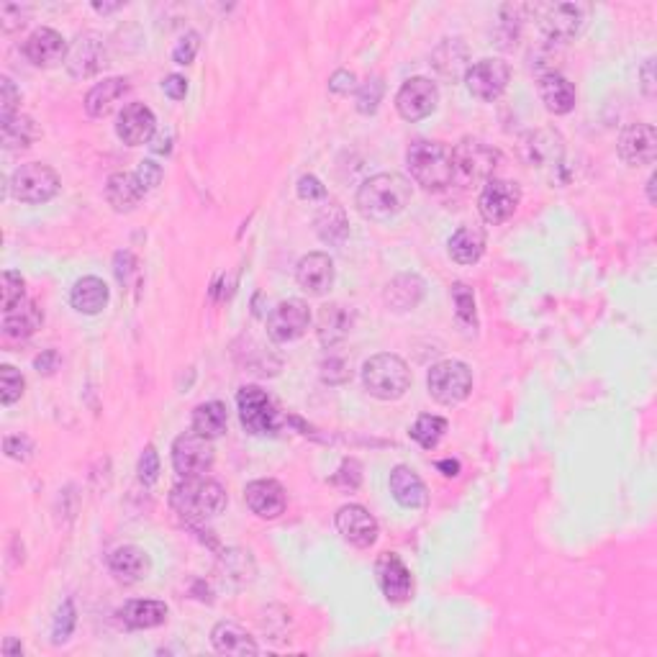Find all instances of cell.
Wrapping results in <instances>:
<instances>
[{
	"label": "cell",
	"mask_w": 657,
	"mask_h": 657,
	"mask_svg": "<svg viewBox=\"0 0 657 657\" xmlns=\"http://www.w3.org/2000/svg\"><path fill=\"white\" fill-rule=\"evenodd\" d=\"M411 183L398 172H380L373 175L370 180L360 185L357 190V211L365 216L367 221H385L396 219L406 211V206L411 203Z\"/></svg>",
	"instance_id": "obj_1"
},
{
	"label": "cell",
	"mask_w": 657,
	"mask_h": 657,
	"mask_svg": "<svg viewBox=\"0 0 657 657\" xmlns=\"http://www.w3.org/2000/svg\"><path fill=\"white\" fill-rule=\"evenodd\" d=\"M226 501H229L226 498V488L221 486L219 480L203 478V475L183 478L170 491V509L190 527L219 516L226 509Z\"/></svg>",
	"instance_id": "obj_2"
},
{
	"label": "cell",
	"mask_w": 657,
	"mask_h": 657,
	"mask_svg": "<svg viewBox=\"0 0 657 657\" xmlns=\"http://www.w3.org/2000/svg\"><path fill=\"white\" fill-rule=\"evenodd\" d=\"M406 165H409L411 178L416 185L424 190H447L455 183V172H452V149L442 142H429V139H419L406 152Z\"/></svg>",
	"instance_id": "obj_3"
},
{
	"label": "cell",
	"mask_w": 657,
	"mask_h": 657,
	"mask_svg": "<svg viewBox=\"0 0 657 657\" xmlns=\"http://www.w3.org/2000/svg\"><path fill=\"white\" fill-rule=\"evenodd\" d=\"M362 383L378 401H398L411 388V370L398 355L380 352L362 365Z\"/></svg>",
	"instance_id": "obj_4"
},
{
	"label": "cell",
	"mask_w": 657,
	"mask_h": 657,
	"mask_svg": "<svg viewBox=\"0 0 657 657\" xmlns=\"http://www.w3.org/2000/svg\"><path fill=\"white\" fill-rule=\"evenodd\" d=\"M498 165H501V152L483 139L465 137L452 147V172L462 188L488 183Z\"/></svg>",
	"instance_id": "obj_5"
},
{
	"label": "cell",
	"mask_w": 657,
	"mask_h": 657,
	"mask_svg": "<svg viewBox=\"0 0 657 657\" xmlns=\"http://www.w3.org/2000/svg\"><path fill=\"white\" fill-rule=\"evenodd\" d=\"M237 406L244 432L252 434V437H275L288 424V416L280 414L273 398L267 396L262 388H257V385L239 388Z\"/></svg>",
	"instance_id": "obj_6"
},
{
	"label": "cell",
	"mask_w": 657,
	"mask_h": 657,
	"mask_svg": "<svg viewBox=\"0 0 657 657\" xmlns=\"http://www.w3.org/2000/svg\"><path fill=\"white\" fill-rule=\"evenodd\" d=\"M519 154L529 170L545 172V175L555 178L557 170L565 167V139L557 129L542 126V129L527 131L519 139Z\"/></svg>",
	"instance_id": "obj_7"
},
{
	"label": "cell",
	"mask_w": 657,
	"mask_h": 657,
	"mask_svg": "<svg viewBox=\"0 0 657 657\" xmlns=\"http://www.w3.org/2000/svg\"><path fill=\"white\" fill-rule=\"evenodd\" d=\"M60 185V175L52 167L42 165V162H29V165H21L13 172L8 190L18 203L42 206V203L52 201L60 193Z\"/></svg>",
	"instance_id": "obj_8"
},
{
	"label": "cell",
	"mask_w": 657,
	"mask_h": 657,
	"mask_svg": "<svg viewBox=\"0 0 657 657\" xmlns=\"http://www.w3.org/2000/svg\"><path fill=\"white\" fill-rule=\"evenodd\" d=\"M429 396L442 406H457L473 393V370L460 360H442L427 375Z\"/></svg>",
	"instance_id": "obj_9"
},
{
	"label": "cell",
	"mask_w": 657,
	"mask_h": 657,
	"mask_svg": "<svg viewBox=\"0 0 657 657\" xmlns=\"http://www.w3.org/2000/svg\"><path fill=\"white\" fill-rule=\"evenodd\" d=\"M591 8L583 3H552L539 8V29L550 44H568L581 34Z\"/></svg>",
	"instance_id": "obj_10"
},
{
	"label": "cell",
	"mask_w": 657,
	"mask_h": 657,
	"mask_svg": "<svg viewBox=\"0 0 657 657\" xmlns=\"http://www.w3.org/2000/svg\"><path fill=\"white\" fill-rule=\"evenodd\" d=\"M211 442H214V439H206L196 432L180 434V437L172 442V468H175V473H178L180 478L206 475L216 462V450Z\"/></svg>",
	"instance_id": "obj_11"
},
{
	"label": "cell",
	"mask_w": 657,
	"mask_h": 657,
	"mask_svg": "<svg viewBox=\"0 0 657 657\" xmlns=\"http://www.w3.org/2000/svg\"><path fill=\"white\" fill-rule=\"evenodd\" d=\"M511 80V67L501 57H486L468 67L465 72V85H468L470 95L483 103L498 101L506 93Z\"/></svg>",
	"instance_id": "obj_12"
},
{
	"label": "cell",
	"mask_w": 657,
	"mask_h": 657,
	"mask_svg": "<svg viewBox=\"0 0 657 657\" xmlns=\"http://www.w3.org/2000/svg\"><path fill=\"white\" fill-rule=\"evenodd\" d=\"M308 324H311L308 303L301 298H288L280 301L267 316V337L278 344L296 342L308 332Z\"/></svg>",
	"instance_id": "obj_13"
},
{
	"label": "cell",
	"mask_w": 657,
	"mask_h": 657,
	"mask_svg": "<svg viewBox=\"0 0 657 657\" xmlns=\"http://www.w3.org/2000/svg\"><path fill=\"white\" fill-rule=\"evenodd\" d=\"M521 203V188L511 180L491 178L478 196V211L486 224H504L516 214Z\"/></svg>",
	"instance_id": "obj_14"
},
{
	"label": "cell",
	"mask_w": 657,
	"mask_h": 657,
	"mask_svg": "<svg viewBox=\"0 0 657 657\" xmlns=\"http://www.w3.org/2000/svg\"><path fill=\"white\" fill-rule=\"evenodd\" d=\"M108 65L106 39L101 34H80L67 52L65 67L75 80H88Z\"/></svg>",
	"instance_id": "obj_15"
},
{
	"label": "cell",
	"mask_w": 657,
	"mask_h": 657,
	"mask_svg": "<svg viewBox=\"0 0 657 657\" xmlns=\"http://www.w3.org/2000/svg\"><path fill=\"white\" fill-rule=\"evenodd\" d=\"M439 106V88L429 77H411L396 95V111L406 121H421L432 116Z\"/></svg>",
	"instance_id": "obj_16"
},
{
	"label": "cell",
	"mask_w": 657,
	"mask_h": 657,
	"mask_svg": "<svg viewBox=\"0 0 657 657\" xmlns=\"http://www.w3.org/2000/svg\"><path fill=\"white\" fill-rule=\"evenodd\" d=\"M337 529L342 534L344 542H350L352 547H360V550H367V547H373L378 542V519H375L365 506L360 504H347L337 511Z\"/></svg>",
	"instance_id": "obj_17"
},
{
	"label": "cell",
	"mask_w": 657,
	"mask_h": 657,
	"mask_svg": "<svg viewBox=\"0 0 657 657\" xmlns=\"http://www.w3.org/2000/svg\"><path fill=\"white\" fill-rule=\"evenodd\" d=\"M375 573H378L380 591H383L385 601L388 604H406L414 591V581H411V573L406 568L401 557L396 552H383L378 557V565H375Z\"/></svg>",
	"instance_id": "obj_18"
},
{
	"label": "cell",
	"mask_w": 657,
	"mask_h": 657,
	"mask_svg": "<svg viewBox=\"0 0 657 657\" xmlns=\"http://www.w3.org/2000/svg\"><path fill=\"white\" fill-rule=\"evenodd\" d=\"M619 157L627 162L629 167H647L655 162L657 157V134L652 124H629L627 129L619 134Z\"/></svg>",
	"instance_id": "obj_19"
},
{
	"label": "cell",
	"mask_w": 657,
	"mask_h": 657,
	"mask_svg": "<svg viewBox=\"0 0 657 657\" xmlns=\"http://www.w3.org/2000/svg\"><path fill=\"white\" fill-rule=\"evenodd\" d=\"M334 278H337V267H334V260L326 252H308L296 267L298 285L308 296H326L332 291Z\"/></svg>",
	"instance_id": "obj_20"
},
{
	"label": "cell",
	"mask_w": 657,
	"mask_h": 657,
	"mask_svg": "<svg viewBox=\"0 0 657 657\" xmlns=\"http://www.w3.org/2000/svg\"><path fill=\"white\" fill-rule=\"evenodd\" d=\"M67 52H70V47H67L65 36H62L60 31L49 29V26L36 29L24 42L26 60H29L34 67H44V70L65 62Z\"/></svg>",
	"instance_id": "obj_21"
},
{
	"label": "cell",
	"mask_w": 657,
	"mask_h": 657,
	"mask_svg": "<svg viewBox=\"0 0 657 657\" xmlns=\"http://www.w3.org/2000/svg\"><path fill=\"white\" fill-rule=\"evenodd\" d=\"M44 324V311L42 306L31 298L18 301L16 306L6 308L3 311V339L6 342H26V339L34 337Z\"/></svg>",
	"instance_id": "obj_22"
},
{
	"label": "cell",
	"mask_w": 657,
	"mask_h": 657,
	"mask_svg": "<svg viewBox=\"0 0 657 657\" xmlns=\"http://www.w3.org/2000/svg\"><path fill=\"white\" fill-rule=\"evenodd\" d=\"M154 131H157V119H154L152 108L144 106V103H129V106H124V111L119 113L116 134H119V139L126 147L149 144L154 137Z\"/></svg>",
	"instance_id": "obj_23"
},
{
	"label": "cell",
	"mask_w": 657,
	"mask_h": 657,
	"mask_svg": "<svg viewBox=\"0 0 657 657\" xmlns=\"http://www.w3.org/2000/svg\"><path fill=\"white\" fill-rule=\"evenodd\" d=\"M108 570L119 583L124 586H134V583H142L144 578H149L152 573V557L147 550L137 545H124L116 547L108 557Z\"/></svg>",
	"instance_id": "obj_24"
},
{
	"label": "cell",
	"mask_w": 657,
	"mask_h": 657,
	"mask_svg": "<svg viewBox=\"0 0 657 657\" xmlns=\"http://www.w3.org/2000/svg\"><path fill=\"white\" fill-rule=\"evenodd\" d=\"M244 501H247L249 511L260 516V519H278L285 511V506H288L285 488L273 478L252 480V483L244 488Z\"/></svg>",
	"instance_id": "obj_25"
},
{
	"label": "cell",
	"mask_w": 657,
	"mask_h": 657,
	"mask_svg": "<svg viewBox=\"0 0 657 657\" xmlns=\"http://www.w3.org/2000/svg\"><path fill=\"white\" fill-rule=\"evenodd\" d=\"M352 326H355V314L350 306L344 303H329L319 311V321H316V337L324 344L326 350H334L337 344L350 337Z\"/></svg>",
	"instance_id": "obj_26"
},
{
	"label": "cell",
	"mask_w": 657,
	"mask_h": 657,
	"mask_svg": "<svg viewBox=\"0 0 657 657\" xmlns=\"http://www.w3.org/2000/svg\"><path fill=\"white\" fill-rule=\"evenodd\" d=\"M147 190L139 183L137 172H113L106 183V201L116 214H131L142 203Z\"/></svg>",
	"instance_id": "obj_27"
},
{
	"label": "cell",
	"mask_w": 657,
	"mask_h": 657,
	"mask_svg": "<svg viewBox=\"0 0 657 657\" xmlns=\"http://www.w3.org/2000/svg\"><path fill=\"white\" fill-rule=\"evenodd\" d=\"M537 90L547 111L555 113V116H565V113H570L575 108V101H578L575 85L570 83L568 77L560 75V72H547V75L539 77Z\"/></svg>",
	"instance_id": "obj_28"
},
{
	"label": "cell",
	"mask_w": 657,
	"mask_h": 657,
	"mask_svg": "<svg viewBox=\"0 0 657 657\" xmlns=\"http://www.w3.org/2000/svg\"><path fill=\"white\" fill-rule=\"evenodd\" d=\"M391 493L403 509H421L429 501V491L424 486V480L409 465H396L391 470Z\"/></svg>",
	"instance_id": "obj_29"
},
{
	"label": "cell",
	"mask_w": 657,
	"mask_h": 657,
	"mask_svg": "<svg viewBox=\"0 0 657 657\" xmlns=\"http://www.w3.org/2000/svg\"><path fill=\"white\" fill-rule=\"evenodd\" d=\"M129 80L126 77H106L103 83L93 85L90 93L85 95V111L93 119H106L108 113H113V108L119 106V101L129 93Z\"/></svg>",
	"instance_id": "obj_30"
},
{
	"label": "cell",
	"mask_w": 657,
	"mask_h": 657,
	"mask_svg": "<svg viewBox=\"0 0 657 657\" xmlns=\"http://www.w3.org/2000/svg\"><path fill=\"white\" fill-rule=\"evenodd\" d=\"M427 293V283L424 278H419L416 273H401L391 280V283L385 285V303L393 308V311H414L416 306L421 303Z\"/></svg>",
	"instance_id": "obj_31"
},
{
	"label": "cell",
	"mask_w": 657,
	"mask_h": 657,
	"mask_svg": "<svg viewBox=\"0 0 657 657\" xmlns=\"http://www.w3.org/2000/svg\"><path fill=\"white\" fill-rule=\"evenodd\" d=\"M108 298H111L108 285L103 283L101 278H95V275H85V278H80L75 285H72L70 291L72 308H75L77 314H85V316L101 314L103 308L108 306Z\"/></svg>",
	"instance_id": "obj_32"
},
{
	"label": "cell",
	"mask_w": 657,
	"mask_h": 657,
	"mask_svg": "<svg viewBox=\"0 0 657 657\" xmlns=\"http://www.w3.org/2000/svg\"><path fill=\"white\" fill-rule=\"evenodd\" d=\"M211 642H214V650L221 652V655H237V657H247V655H257L260 647H257L255 637L242 629L239 624L234 622H219L211 632Z\"/></svg>",
	"instance_id": "obj_33"
},
{
	"label": "cell",
	"mask_w": 657,
	"mask_h": 657,
	"mask_svg": "<svg viewBox=\"0 0 657 657\" xmlns=\"http://www.w3.org/2000/svg\"><path fill=\"white\" fill-rule=\"evenodd\" d=\"M167 609L165 601H154V598H134L124 609L119 611L121 622L129 629H154L167 622Z\"/></svg>",
	"instance_id": "obj_34"
},
{
	"label": "cell",
	"mask_w": 657,
	"mask_h": 657,
	"mask_svg": "<svg viewBox=\"0 0 657 657\" xmlns=\"http://www.w3.org/2000/svg\"><path fill=\"white\" fill-rule=\"evenodd\" d=\"M447 252L457 265H475L486 255V231L480 226H462L447 242Z\"/></svg>",
	"instance_id": "obj_35"
},
{
	"label": "cell",
	"mask_w": 657,
	"mask_h": 657,
	"mask_svg": "<svg viewBox=\"0 0 657 657\" xmlns=\"http://www.w3.org/2000/svg\"><path fill=\"white\" fill-rule=\"evenodd\" d=\"M190 427H193V432L206 439L224 437L226 427H229V411H226V406L221 401L198 403L196 409H193Z\"/></svg>",
	"instance_id": "obj_36"
},
{
	"label": "cell",
	"mask_w": 657,
	"mask_h": 657,
	"mask_svg": "<svg viewBox=\"0 0 657 657\" xmlns=\"http://www.w3.org/2000/svg\"><path fill=\"white\" fill-rule=\"evenodd\" d=\"M314 224L316 234L326 244H344V239L350 237V221H347V214L337 201H326L319 208Z\"/></svg>",
	"instance_id": "obj_37"
},
{
	"label": "cell",
	"mask_w": 657,
	"mask_h": 657,
	"mask_svg": "<svg viewBox=\"0 0 657 657\" xmlns=\"http://www.w3.org/2000/svg\"><path fill=\"white\" fill-rule=\"evenodd\" d=\"M0 131H3V147L8 152H18V149H29L36 139L42 137L39 124L31 116L16 113L13 119L0 121Z\"/></svg>",
	"instance_id": "obj_38"
},
{
	"label": "cell",
	"mask_w": 657,
	"mask_h": 657,
	"mask_svg": "<svg viewBox=\"0 0 657 657\" xmlns=\"http://www.w3.org/2000/svg\"><path fill=\"white\" fill-rule=\"evenodd\" d=\"M434 67L447 80H457L460 75L468 72V49L460 44V39H450L434 52Z\"/></svg>",
	"instance_id": "obj_39"
},
{
	"label": "cell",
	"mask_w": 657,
	"mask_h": 657,
	"mask_svg": "<svg viewBox=\"0 0 657 657\" xmlns=\"http://www.w3.org/2000/svg\"><path fill=\"white\" fill-rule=\"evenodd\" d=\"M447 427H450V424H447L444 416L424 414L414 421V427H411L409 434L419 447H424V450H434V447L442 442L444 434H447Z\"/></svg>",
	"instance_id": "obj_40"
},
{
	"label": "cell",
	"mask_w": 657,
	"mask_h": 657,
	"mask_svg": "<svg viewBox=\"0 0 657 657\" xmlns=\"http://www.w3.org/2000/svg\"><path fill=\"white\" fill-rule=\"evenodd\" d=\"M452 303H455L457 319L465 326H478V308H475V293L470 285L455 283L452 285Z\"/></svg>",
	"instance_id": "obj_41"
},
{
	"label": "cell",
	"mask_w": 657,
	"mask_h": 657,
	"mask_svg": "<svg viewBox=\"0 0 657 657\" xmlns=\"http://www.w3.org/2000/svg\"><path fill=\"white\" fill-rule=\"evenodd\" d=\"M319 373L326 385H344L350 383L352 378V362L344 355H334L332 352V355H326L324 360H321Z\"/></svg>",
	"instance_id": "obj_42"
},
{
	"label": "cell",
	"mask_w": 657,
	"mask_h": 657,
	"mask_svg": "<svg viewBox=\"0 0 657 657\" xmlns=\"http://www.w3.org/2000/svg\"><path fill=\"white\" fill-rule=\"evenodd\" d=\"M75 624H77L75 601H72V598H65L60 609H57V616H54V627H52L54 645H65V642L72 637V632H75Z\"/></svg>",
	"instance_id": "obj_43"
},
{
	"label": "cell",
	"mask_w": 657,
	"mask_h": 657,
	"mask_svg": "<svg viewBox=\"0 0 657 657\" xmlns=\"http://www.w3.org/2000/svg\"><path fill=\"white\" fill-rule=\"evenodd\" d=\"M383 93H385L383 80H380V77H370L367 83H362L360 88H357V98H355L357 111H360L362 116H373V113L380 108Z\"/></svg>",
	"instance_id": "obj_44"
},
{
	"label": "cell",
	"mask_w": 657,
	"mask_h": 657,
	"mask_svg": "<svg viewBox=\"0 0 657 657\" xmlns=\"http://www.w3.org/2000/svg\"><path fill=\"white\" fill-rule=\"evenodd\" d=\"M26 380L24 375L18 373L13 365H3L0 367V401L3 406H13L18 398L24 396Z\"/></svg>",
	"instance_id": "obj_45"
},
{
	"label": "cell",
	"mask_w": 657,
	"mask_h": 657,
	"mask_svg": "<svg viewBox=\"0 0 657 657\" xmlns=\"http://www.w3.org/2000/svg\"><path fill=\"white\" fill-rule=\"evenodd\" d=\"M332 486L342 488V491H357L362 486V465L355 460V457H347L342 460L337 473L332 475Z\"/></svg>",
	"instance_id": "obj_46"
},
{
	"label": "cell",
	"mask_w": 657,
	"mask_h": 657,
	"mask_svg": "<svg viewBox=\"0 0 657 657\" xmlns=\"http://www.w3.org/2000/svg\"><path fill=\"white\" fill-rule=\"evenodd\" d=\"M26 293V283L21 278V273L16 270H6L3 273V288H0V301H3V311L11 306H16L18 301H24Z\"/></svg>",
	"instance_id": "obj_47"
},
{
	"label": "cell",
	"mask_w": 657,
	"mask_h": 657,
	"mask_svg": "<svg viewBox=\"0 0 657 657\" xmlns=\"http://www.w3.org/2000/svg\"><path fill=\"white\" fill-rule=\"evenodd\" d=\"M137 473L144 486H154V483L160 480V455L154 450V444H147L142 455H139Z\"/></svg>",
	"instance_id": "obj_48"
},
{
	"label": "cell",
	"mask_w": 657,
	"mask_h": 657,
	"mask_svg": "<svg viewBox=\"0 0 657 657\" xmlns=\"http://www.w3.org/2000/svg\"><path fill=\"white\" fill-rule=\"evenodd\" d=\"M29 6H21V3H3L0 6V26L6 34L24 29L26 21H29Z\"/></svg>",
	"instance_id": "obj_49"
},
{
	"label": "cell",
	"mask_w": 657,
	"mask_h": 657,
	"mask_svg": "<svg viewBox=\"0 0 657 657\" xmlns=\"http://www.w3.org/2000/svg\"><path fill=\"white\" fill-rule=\"evenodd\" d=\"M21 93L16 90L11 77H0V121H8L16 116Z\"/></svg>",
	"instance_id": "obj_50"
},
{
	"label": "cell",
	"mask_w": 657,
	"mask_h": 657,
	"mask_svg": "<svg viewBox=\"0 0 657 657\" xmlns=\"http://www.w3.org/2000/svg\"><path fill=\"white\" fill-rule=\"evenodd\" d=\"M198 49H201V36L196 31H188L172 49V62L175 65H193Z\"/></svg>",
	"instance_id": "obj_51"
},
{
	"label": "cell",
	"mask_w": 657,
	"mask_h": 657,
	"mask_svg": "<svg viewBox=\"0 0 657 657\" xmlns=\"http://www.w3.org/2000/svg\"><path fill=\"white\" fill-rule=\"evenodd\" d=\"M3 452H6V457H11V460L16 462H29L31 457H34V442H31L26 434H11V437H6V442H3Z\"/></svg>",
	"instance_id": "obj_52"
},
{
	"label": "cell",
	"mask_w": 657,
	"mask_h": 657,
	"mask_svg": "<svg viewBox=\"0 0 657 657\" xmlns=\"http://www.w3.org/2000/svg\"><path fill=\"white\" fill-rule=\"evenodd\" d=\"M113 273H116V280H119L124 288L126 285H131V280L139 275L137 257L131 255V252H126V249L116 252V257H113Z\"/></svg>",
	"instance_id": "obj_53"
},
{
	"label": "cell",
	"mask_w": 657,
	"mask_h": 657,
	"mask_svg": "<svg viewBox=\"0 0 657 657\" xmlns=\"http://www.w3.org/2000/svg\"><path fill=\"white\" fill-rule=\"evenodd\" d=\"M134 172H137L139 183H142V188L147 190V193L157 190V185H160L162 178H165V170H162V165L154 160H142Z\"/></svg>",
	"instance_id": "obj_54"
},
{
	"label": "cell",
	"mask_w": 657,
	"mask_h": 657,
	"mask_svg": "<svg viewBox=\"0 0 657 657\" xmlns=\"http://www.w3.org/2000/svg\"><path fill=\"white\" fill-rule=\"evenodd\" d=\"M296 190H298V198H301V201H308V203L324 201L326 198L324 183H321L316 175H303V178L298 180Z\"/></svg>",
	"instance_id": "obj_55"
},
{
	"label": "cell",
	"mask_w": 657,
	"mask_h": 657,
	"mask_svg": "<svg viewBox=\"0 0 657 657\" xmlns=\"http://www.w3.org/2000/svg\"><path fill=\"white\" fill-rule=\"evenodd\" d=\"M329 90L334 95H350L357 90V77L355 72L350 70H337L332 77H329Z\"/></svg>",
	"instance_id": "obj_56"
},
{
	"label": "cell",
	"mask_w": 657,
	"mask_h": 657,
	"mask_svg": "<svg viewBox=\"0 0 657 657\" xmlns=\"http://www.w3.org/2000/svg\"><path fill=\"white\" fill-rule=\"evenodd\" d=\"M162 90H165L167 98L172 101H183L185 95H188V80L183 75H167L165 83H162Z\"/></svg>",
	"instance_id": "obj_57"
},
{
	"label": "cell",
	"mask_w": 657,
	"mask_h": 657,
	"mask_svg": "<svg viewBox=\"0 0 657 657\" xmlns=\"http://www.w3.org/2000/svg\"><path fill=\"white\" fill-rule=\"evenodd\" d=\"M60 362H62L60 352H57V350H44L42 355L34 360V367H36V373L54 375L57 370H60Z\"/></svg>",
	"instance_id": "obj_58"
},
{
	"label": "cell",
	"mask_w": 657,
	"mask_h": 657,
	"mask_svg": "<svg viewBox=\"0 0 657 657\" xmlns=\"http://www.w3.org/2000/svg\"><path fill=\"white\" fill-rule=\"evenodd\" d=\"M640 88L647 98H655V57H647L640 67Z\"/></svg>",
	"instance_id": "obj_59"
},
{
	"label": "cell",
	"mask_w": 657,
	"mask_h": 657,
	"mask_svg": "<svg viewBox=\"0 0 657 657\" xmlns=\"http://www.w3.org/2000/svg\"><path fill=\"white\" fill-rule=\"evenodd\" d=\"M437 470L444 475V478H457V475H460V462L447 457V460L437 462Z\"/></svg>",
	"instance_id": "obj_60"
},
{
	"label": "cell",
	"mask_w": 657,
	"mask_h": 657,
	"mask_svg": "<svg viewBox=\"0 0 657 657\" xmlns=\"http://www.w3.org/2000/svg\"><path fill=\"white\" fill-rule=\"evenodd\" d=\"M149 147H152L154 154H170L172 137H165V134H162V137L154 139V144H149Z\"/></svg>",
	"instance_id": "obj_61"
},
{
	"label": "cell",
	"mask_w": 657,
	"mask_h": 657,
	"mask_svg": "<svg viewBox=\"0 0 657 657\" xmlns=\"http://www.w3.org/2000/svg\"><path fill=\"white\" fill-rule=\"evenodd\" d=\"M3 655L11 657V655H24V647H21V642H16L13 637H8L6 642H3Z\"/></svg>",
	"instance_id": "obj_62"
},
{
	"label": "cell",
	"mask_w": 657,
	"mask_h": 657,
	"mask_svg": "<svg viewBox=\"0 0 657 657\" xmlns=\"http://www.w3.org/2000/svg\"><path fill=\"white\" fill-rule=\"evenodd\" d=\"M121 8H124V3H93V11L103 13V16L113 11H121Z\"/></svg>",
	"instance_id": "obj_63"
},
{
	"label": "cell",
	"mask_w": 657,
	"mask_h": 657,
	"mask_svg": "<svg viewBox=\"0 0 657 657\" xmlns=\"http://www.w3.org/2000/svg\"><path fill=\"white\" fill-rule=\"evenodd\" d=\"M655 183H657V175L652 172L650 178H647V201L655 203Z\"/></svg>",
	"instance_id": "obj_64"
}]
</instances>
